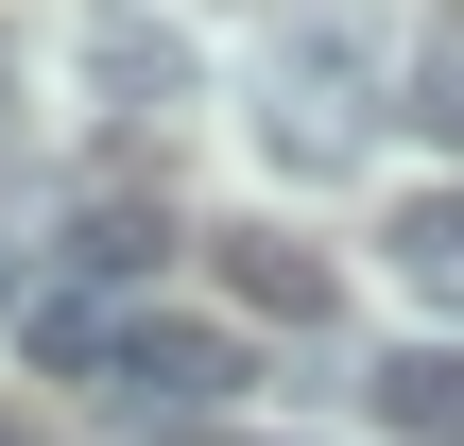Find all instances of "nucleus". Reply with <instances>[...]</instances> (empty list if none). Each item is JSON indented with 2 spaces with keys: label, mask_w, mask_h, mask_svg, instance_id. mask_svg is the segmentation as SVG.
Wrapping results in <instances>:
<instances>
[{
  "label": "nucleus",
  "mask_w": 464,
  "mask_h": 446,
  "mask_svg": "<svg viewBox=\"0 0 464 446\" xmlns=\"http://www.w3.org/2000/svg\"><path fill=\"white\" fill-rule=\"evenodd\" d=\"M241 378H258V344H241V327H207V309H121L103 395H121L138 430H189V413H224Z\"/></svg>",
  "instance_id": "obj_2"
},
{
  "label": "nucleus",
  "mask_w": 464,
  "mask_h": 446,
  "mask_svg": "<svg viewBox=\"0 0 464 446\" xmlns=\"http://www.w3.org/2000/svg\"><path fill=\"white\" fill-rule=\"evenodd\" d=\"M224 292H241L258 327H327V309H344V275H327L293 223H241V241H224Z\"/></svg>",
  "instance_id": "obj_4"
},
{
  "label": "nucleus",
  "mask_w": 464,
  "mask_h": 446,
  "mask_svg": "<svg viewBox=\"0 0 464 446\" xmlns=\"http://www.w3.org/2000/svg\"><path fill=\"white\" fill-rule=\"evenodd\" d=\"M69 86H86L121 138H155V120L207 103V52H189V17H155V0H86V17H69Z\"/></svg>",
  "instance_id": "obj_1"
},
{
  "label": "nucleus",
  "mask_w": 464,
  "mask_h": 446,
  "mask_svg": "<svg viewBox=\"0 0 464 446\" xmlns=\"http://www.w3.org/2000/svg\"><path fill=\"white\" fill-rule=\"evenodd\" d=\"M362 413L396 446H464V344H396V361H362Z\"/></svg>",
  "instance_id": "obj_5"
},
{
  "label": "nucleus",
  "mask_w": 464,
  "mask_h": 446,
  "mask_svg": "<svg viewBox=\"0 0 464 446\" xmlns=\"http://www.w3.org/2000/svg\"><path fill=\"white\" fill-rule=\"evenodd\" d=\"M17 309H34V241L0 223V327H17Z\"/></svg>",
  "instance_id": "obj_9"
},
{
  "label": "nucleus",
  "mask_w": 464,
  "mask_h": 446,
  "mask_svg": "<svg viewBox=\"0 0 464 446\" xmlns=\"http://www.w3.org/2000/svg\"><path fill=\"white\" fill-rule=\"evenodd\" d=\"M0 446H17V430H0Z\"/></svg>",
  "instance_id": "obj_10"
},
{
  "label": "nucleus",
  "mask_w": 464,
  "mask_h": 446,
  "mask_svg": "<svg viewBox=\"0 0 464 446\" xmlns=\"http://www.w3.org/2000/svg\"><path fill=\"white\" fill-rule=\"evenodd\" d=\"M52 258H69V292H103V309H121V292H138V275L172 258V206H138V189H86Z\"/></svg>",
  "instance_id": "obj_3"
},
{
  "label": "nucleus",
  "mask_w": 464,
  "mask_h": 446,
  "mask_svg": "<svg viewBox=\"0 0 464 446\" xmlns=\"http://www.w3.org/2000/svg\"><path fill=\"white\" fill-rule=\"evenodd\" d=\"M17 361H34V378H103V361H121V309H103V292H34V309H17Z\"/></svg>",
  "instance_id": "obj_7"
},
{
  "label": "nucleus",
  "mask_w": 464,
  "mask_h": 446,
  "mask_svg": "<svg viewBox=\"0 0 464 446\" xmlns=\"http://www.w3.org/2000/svg\"><path fill=\"white\" fill-rule=\"evenodd\" d=\"M379 258L413 275V309H448V327H464V189H413V206L379 223Z\"/></svg>",
  "instance_id": "obj_6"
},
{
  "label": "nucleus",
  "mask_w": 464,
  "mask_h": 446,
  "mask_svg": "<svg viewBox=\"0 0 464 446\" xmlns=\"http://www.w3.org/2000/svg\"><path fill=\"white\" fill-rule=\"evenodd\" d=\"M396 120H430V138L464 155V17H430V34L396 52Z\"/></svg>",
  "instance_id": "obj_8"
}]
</instances>
